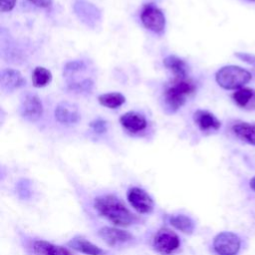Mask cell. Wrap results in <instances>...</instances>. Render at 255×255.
I'll return each mask as SVG.
<instances>
[{"instance_id": "obj_1", "label": "cell", "mask_w": 255, "mask_h": 255, "mask_svg": "<svg viewBox=\"0 0 255 255\" xmlns=\"http://www.w3.org/2000/svg\"><path fill=\"white\" fill-rule=\"evenodd\" d=\"M94 208L98 213L112 223L120 227L129 226L133 223L135 217L125 203L117 196L112 194L102 195L94 200Z\"/></svg>"}, {"instance_id": "obj_2", "label": "cell", "mask_w": 255, "mask_h": 255, "mask_svg": "<svg viewBox=\"0 0 255 255\" xmlns=\"http://www.w3.org/2000/svg\"><path fill=\"white\" fill-rule=\"evenodd\" d=\"M195 91V85L187 78L172 80L164 90V102L172 111L178 110L184 105L188 96Z\"/></svg>"}, {"instance_id": "obj_3", "label": "cell", "mask_w": 255, "mask_h": 255, "mask_svg": "<svg viewBox=\"0 0 255 255\" xmlns=\"http://www.w3.org/2000/svg\"><path fill=\"white\" fill-rule=\"evenodd\" d=\"M252 78L247 70L234 65L224 66L215 74L216 83L225 90H239Z\"/></svg>"}, {"instance_id": "obj_4", "label": "cell", "mask_w": 255, "mask_h": 255, "mask_svg": "<svg viewBox=\"0 0 255 255\" xmlns=\"http://www.w3.org/2000/svg\"><path fill=\"white\" fill-rule=\"evenodd\" d=\"M140 20L143 26L154 33H161L165 27V18L162 11L152 3L143 6L140 13Z\"/></svg>"}, {"instance_id": "obj_5", "label": "cell", "mask_w": 255, "mask_h": 255, "mask_svg": "<svg viewBox=\"0 0 255 255\" xmlns=\"http://www.w3.org/2000/svg\"><path fill=\"white\" fill-rule=\"evenodd\" d=\"M212 245L218 255H236L240 249L241 240L237 234L223 231L214 237Z\"/></svg>"}, {"instance_id": "obj_6", "label": "cell", "mask_w": 255, "mask_h": 255, "mask_svg": "<svg viewBox=\"0 0 255 255\" xmlns=\"http://www.w3.org/2000/svg\"><path fill=\"white\" fill-rule=\"evenodd\" d=\"M180 245L178 236L167 228L159 229L153 238V247L161 254H171Z\"/></svg>"}, {"instance_id": "obj_7", "label": "cell", "mask_w": 255, "mask_h": 255, "mask_svg": "<svg viewBox=\"0 0 255 255\" xmlns=\"http://www.w3.org/2000/svg\"><path fill=\"white\" fill-rule=\"evenodd\" d=\"M129 204L139 213H149L153 209V200L149 194L139 187H132L128 192Z\"/></svg>"}, {"instance_id": "obj_8", "label": "cell", "mask_w": 255, "mask_h": 255, "mask_svg": "<svg viewBox=\"0 0 255 255\" xmlns=\"http://www.w3.org/2000/svg\"><path fill=\"white\" fill-rule=\"evenodd\" d=\"M20 112L27 121H37L43 114V106L40 99L34 94H26L21 100Z\"/></svg>"}, {"instance_id": "obj_9", "label": "cell", "mask_w": 255, "mask_h": 255, "mask_svg": "<svg viewBox=\"0 0 255 255\" xmlns=\"http://www.w3.org/2000/svg\"><path fill=\"white\" fill-rule=\"evenodd\" d=\"M99 236L110 246L116 247L123 245L132 239V236L128 231L116 227H103L99 230Z\"/></svg>"}, {"instance_id": "obj_10", "label": "cell", "mask_w": 255, "mask_h": 255, "mask_svg": "<svg viewBox=\"0 0 255 255\" xmlns=\"http://www.w3.org/2000/svg\"><path fill=\"white\" fill-rule=\"evenodd\" d=\"M123 127L130 132H138L145 129L147 122L145 118L136 112H128L120 119Z\"/></svg>"}, {"instance_id": "obj_11", "label": "cell", "mask_w": 255, "mask_h": 255, "mask_svg": "<svg viewBox=\"0 0 255 255\" xmlns=\"http://www.w3.org/2000/svg\"><path fill=\"white\" fill-rule=\"evenodd\" d=\"M55 118L58 122L65 125L76 124L80 120V114L72 104L61 103L55 109Z\"/></svg>"}, {"instance_id": "obj_12", "label": "cell", "mask_w": 255, "mask_h": 255, "mask_svg": "<svg viewBox=\"0 0 255 255\" xmlns=\"http://www.w3.org/2000/svg\"><path fill=\"white\" fill-rule=\"evenodd\" d=\"M194 122L198 126V128L201 130L207 131V130H217L221 124L217 120V118L211 114L210 112L203 111V110H198L194 113Z\"/></svg>"}, {"instance_id": "obj_13", "label": "cell", "mask_w": 255, "mask_h": 255, "mask_svg": "<svg viewBox=\"0 0 255 255\" xmlns=\"http://www.w3.org/2000/svg\"><path fill=\"white\" fill-rule=\"evenodd\" d=\"M32 249L37 255H72L68 249L45 240H35L32 243Z\"/></svg>"}, {"instance_id": "obj_14", "label": "cell", "mask_w": 255, "mask_h": 255, "mask_svg": "<svg viewBox=\"0 0 255 255\" xmlns=\"http://www.w3.org/2000/svg\"><path fill=\"white\" fill-rule=\"evenodd\" d=\"M25 85V79L21 73L13 69H5L1 72V86L7 91H13Z\"/></svg>"}, {"instance_id": "obj_15", "label": "cell", "mask_w": 255, "mask_h": 255, "mask_svg": "<svg viewBox=\"0 0 255 255\" xmlns=\"http://www.w3.org/2000/svg\"><path fill=\"white\" fill-rule=\"evenodd\" d=\"M68 245L72 249H74L78 252L85 253L87 255H105V253H106L99 246H97V245L93 244L92 242H90L84 238H81V237L72 239L70 242H68Z\"/></svg>"}, {"instance_id": "obj_16", "label": "cell", "mask_w": 255, "mask_h": 255, "mask_svg": "<svg viewBox=\"0 0 255 255\" xmlns=\"http://www.w3.org/2000/svg\"><path fill=\"white\" fill-rule=\"evenodd\" d=\"M232 131L239 139L255 145V126L248 123H238L233 125Z\"/></svg>"}, {"instance_id": "obj_17", "label": "cell", "mask_w": 255, "mask_h": 255, "mask_svg": "<svg viewBox=\"0 0 255 255\" xmlns=\"http://www.w3.org/2000/svg\"><path fill=\"white\" fill-rule=\"evenodd\" d=\"M163 64L168 68L176 78H186L188 72V66L185 61L177 56L169 55L164 58Z\"/></svg>"}, {"instance_id": "obj_18", "label": "cell", "mask_w": 255, "mask_h": 255, "mask_svg": "<svg viewBox=\"0 0 255 255\" xmlns=\"http://www.w3.org/2000/svg\"><path fill=\"white\" fill-rule=\"evenodd\" d=\"M169 223L170 225H172L175 229L186 233V234H190L193 232L195 224L194 221L188 217L187 215L184 214H177V215H173L169 218Z\"/></svg>"}, {"instance_id": "obj_19", "label": "cell", "mask_w": 255, "mask_h": 255, "mask_svg": "<svg viewBox=\"0 0 255 255\" xmlns=\"http://www.w3.org/2000/svg\"><path fill=\"white\" fill-rule=\"evenodd\" d=\"M99 103L109 109H117L121 107L125 102L126 98L121 93H108L99 96Z\"/></svg>"}, {"instance_id": "obj_20", "label": "cell", "mask_w": 255, "mask_h": 255, "mask_svg": "<svg viewBox=\"0 0 255 255\" xmlns=\"http://www.w3.org/2000/svg\"><path fill=\"white\" fill-rule=\"evenodd\" d=\"M255 98V91L249 88H241L232 94V99L237 106L247 108L250 106L251 101Z\"/></svg>"}, {"instance_id": "obj_21", "label": "cell", "mask_w": 255, "mask_h": 255, "mask_svg": "<svg viewBox=\"0 0 255 255\" xmlns=\"http://www.w3.org/2000/svg\"><path fill=\"white\" fill-rule=\"evenodd\" d=\"M52 80L51 72L44 67H36L32 73V83L34 87L42 88L47 86Z\"/></svg>"}, {"instance_id": "obj_22", "label": "cell", "mask_w": 255, "mask_h": 255, "mask_svg": "<svg viewBox=\"0 0 255 255\" xmlns=\"http://www.w3.org/2000/svg\"><path fill=\"white\" fill-rule=\"evenodd\" d=\"M235 56L238 59H240L241 61L255 67V55H252L249 53H244V52H238V53H235Z\"/></svg>"}, {"instance_id": "obj_23", "label": "cell", "mask_w": 255, "mask_h": 255, "mask_svg": "<svg viewBox=\"0 0 255 255\" xmlns=\"http://www.w3.org/2000/svg\"><path fill=\"white\" fill-rule=\"evenodd\" d=\"M91 128H93V129L99 133L105 132L107 130V124L105 121L103 120H96L94 122L91 123Z\"/></svg>"}, {"instance_id": "obj_24", "label": "cell", "mask_w": 255, "mask_h": 255, "mask_svg": "<svg viewBox=\"0 0 255 255\" xmlns=\"http://www.w3.org/2000/svg\"><path fill=\"white\" fill-rule=\"evenodd\" d=\"M16 1L17 0H0V10L2 12L11 11L15 6Z\"/></svg>"}, {"instance_id": "obj_25", "label": "cell", "mask_w": 255, "mask_h": 255, "mask_svg": "<svg viewBox=\"0 0 255 255\" xmlns=\"http://www.w3.org/2000/svg\"><path fill=\"white\" fill-rule=\"evenodd\" d=\"M28 1L40 8H49L52 5V0H28Z\"/></svg>"}, {"instance_id": "obj_26", "label": "cell", "mask_w": 255, "mask_h": 255, "mask_svg": "<svg viewBox=\"0 0 255 255\" xmlns=\"http://www.w3.org/2000/svg\"><path fill=\"white\" fill-rule=\"evenodd\" d=\"M249 185H250V187L255 191V176H253V177L250 179Z\"/></svg>"}, {"instance_id": "obj_27", "label": "cell", "mask_w": 255, "mask_h": 255, "mask_svg": "<svg viewBox=\"0 0 255 255\" xmlns=\"http://www.w3.org/2000/svg\"><path fill=\"white\" fill-rule=\"evenodd\" d=\"M249 1H253V2H255V0H249Z\"/></svg>"}]
</instances>
